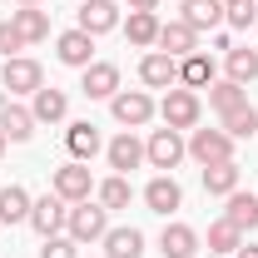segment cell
Segmentation results:
<instances>
[{
	"label": "cell",
	"instance_id": "cell-11",
	"mask_svg": "<svg viewBox=\"0 0 258 258\" xmlns=\"http://www.w3.org/2000/svg\"><path fill=\"white\" fill-rule=\"evenodd\" d=\"M55 55H60V64H70V70L95 64V35H85L80 25H75V30H64L60 40H55Z\"/></svg>",
	"mask_w": 258,
	"mask_h": 258
},
{
	"label": "cell",
	"instance_id": "cell-1",
	"mask_svg": "<svg viewBox=\"0 0 258 258\" xmlns=\"http://www.w3.org/2000/svg\"><path fill=\"white\" fill-rule=\"evenodd\" d=\"M64 233L75 238V243H99L104 233H109V209L104 204H75L70 209V219H64Z\"/></svg>",
	"mask_w": 258,
	"mask_h": 258
},
{
	"label": "cell",
	"instance_id": "cell-6",
	"mask_svg": "<svg viewBox=\"0 0 258 258\" xmlns=\"http://www.w3.org/2000/svg\"><path fill=\"white\" fill-rule=\"evenodd\" d=\"M0 85H5L10 95H35V90L45 85V70H40V60H30V55H15V60H5V70H0Z\"/></svg>",
	"mask_w": 258,
	"mask_h": 258
},
{
	"label": "cell",
	"instance_id": "cell-2",
	"mask_svg": "<svg viewBox=\"0 0 258 258\" xmlns=\"http://www.w3.org/2000/svg\"><path fill=\"white\" fill-rule=\"evenodd\" d=\"M64 219H70V204H64L55 189L40 194V199H30V219H25V224H30L40 238H55V233L64 228Z\"/></svg>",
	"mask_w": 258,
	"mask_h": 258
},
{
	"label": "cell",
	"instance_id": "cell-28",
	"mask_svg": "<svg viewBox=\"0 0 258 258\" xmlns=\"http://www.w3.org/2000/svg\"><path fill=\"white\" fill-rule=\"evenodd\" d=\"M238 248H243V233H238V228L228 224V219H214V224H209V253H238Z\"/></svg>",
	"mask_w": 258,
	"mask_h": 258
},
{
	"label": "cell",
	"instance_id": "cell-8",
	"mask_svg": "<svg viewBox=\"0 0 258 258\" xmlns=\"http://www.w3.org/2000/svg\"><path fill=\"white\" fill-rule=\"evenodd\" d=\"M80 90H85V99H114L119 95V64L109 60H95L80 70Z\"/></svg>",
	"mask_w": 258,
	"mask_h": 258
},
{
	"label": "cell",
	"instance_id": "cell-19",
	"mask_svg": "<svg viewBox=\"0 0 258 258\" xmlns=\"http://www.w3.org/2000/svg\"><path fill=\"white\" fill-rule=\"evenodd\" d=\"M224 219L238 233H253L258 228V194H243V189H233L228 194V209H224Z\"/></svg>",
	"mask_w": 258,
	"mask_h": 258
},
{
	"label": "cell",
	"instance_id": "cell-34",
	"mask_svg": "<svg viewBox=\"0 0 258 258\" xmlns=\"http://www.w3.org/2000/svg\"><path fill=\"white\" fill-rule=\"evenodd\" d=\"M40 258H80V243H75L70 233H55V238H45Z\"/></svg>",
	"mask_w": 258,
	"mask_h": 258
},
{
	"label": "cell",
	"instance_id": "cell-33",
	"mask_svg": "<svg viewBox=\"0 0 258 258\" xmlns=\"http://www.w3.org/2000/svg\"><path fill=\"white\" fill-rule=\"evenodd\" d=\"M224 20L233 25V30H248V25L258 20V0H233V5L224 10Z\"/></svg>",
	"mask_w": 258,
	"mask_h": 258
},
{
	"label": "cell",
	"instance_id": "cell-41",
	"mask_svg": "<svg viewBox=\"0 0 258 258\" xmlns=\"http://www.w3.org/2000/svg\"><path fill=\"white\" fill-rule=\"evenodd\" d=\"M224 5H233V0H224Z\"/></svg>",
	"mask_w": 258,
	"mask_h": 258
},
{
	"label": "cell",
	"instance_id": "cell-18",
	"mask_svg": "<svg viewBox=\"0 0 258 258\" xmlns=\"http://www.w3.org/2000/svg\"><path fill=\"white\" fill-rule=\"evenodd\" d=\"M35 124H60L64 114H70V95H64V90H55V85H50V90H45V85H40V90H35Z\"/></svg>",
	"mask_w": 258,
	"mask_h": 258
},
{
	"label": "cell",
	"instance_id": "cell-32",
	"mask_svg": "<svg viewBox=\"0 0 258 258\" xmlns=\"http://www.w3.org/2000/svg\"><path fill=\"white\" fill-rule=\"evenodd\" d=\"M95 194H99V204H104V209H124L129 199H134V189H129V179H124V174H109V179H104Z\"/></svg>",
	"mask_w": 258,
	"mask_h": 258
},
{
	"label": "cell",
	"instance_id": "cell-10",
	"mask_svg": "<svg viewBox=\"0 0 258 258\" xmlns=\"http://www.w3.org/2000/svg\"><path fill=\"white\" fill-rule=\"evenodd\" d=\"M139 80H144L149 90H174V85H179V60L164 55V50H149V55L139 60Z\"/></svg>",
	"mask_w": 258,
	"mask_h": 258
},
{
	"label": "cell",
	"instance_id": "cell-13",
	"mask_svg": "<svg viewBox=\"0 0 258 258\" xmlns=\"http://www.w3.org/2000/svg\"><path fill=\"white\" fill-rule=\"evenodd\" d=\"M159 50H164V55H174V60H184V55L199 50V30L184 25V20H169V25H159Z\"/></svg>",
	"mask_w": 258,
	"mask_h": 258
},
{
	"label": "cell",
	"instance_id": "cell-26",
	"mask_svg": "<svg viewBox=\"0 0 258 258\" xmlns=\"http://www.w3.org/2000/svg\"><path fill=\"white\" fill-rule=\"evenodd\" d=\"M30 219V194L20 184H5L0 189V224H25Z\"/></svg>",
	"mask_w": 258,
	"mask_h": 258
},
{
	"label": "cell",
	"instance_id": "cell-31",
	"mask_svg": "<svg viewBox=\"0 0 258 258\" xmlns=\"http://www.w3.org/2000/svg\"><path fill=\"white\" fill-rule=\"evenodd\" d=\"M253 129H258V109H253V104H238V109L224 114V134H228V139H248Z\"/></svg>",
	"mask_w": 258,
	"mask_h": 258
},
{
	"label": "cell",
	"instance_id": "cell-23",
	"mask_svg": "<svg viewBox=\"0 0 258 258\" xmlns=\"http://www.w3.org/2000/svg\"><path fill=\"white\" fill-rule=\"evenodd\" d=\"M99 243H104L109 258H144V233L139 228H109Z\"/></svg>",
	"mask_w": 258,
	"mask_h": 258
},
{
	"label": "cell",
	"instance_id": "cell-21",
	"mask_svg": "<svg viewBox=\"0 0 258 258\" xmlns=\"http://www.w3.org/2000/svg\"><path fill=\"white\" fill-rule=\"evenodd\" d=\"M64 149H70V159H95L99 154V129L90 124V119H80V124H70L64 129Z\"/></svg>",
	"mask_w": 258,
	"mask_h": 258
},
{
	"label": "cell",
	"instance_id": "cell-5",
	"mask_svg": "<svg viewBox=\"0 0 258 258\" xmlns=\"http://www.w3.org/2000/svg\"><path fill=\"white\" fill-rule=\"evenodd\" d=\"M50 189L60 194L64 204H85L90 199V189H95V179H90V164H80V159H70L55 169V179H50Z\"/></svg>",
	"mask_w": 258,
	"mask_h": 258
},
{
	"label": "cell",
	"instance_id": "cell-30",
	"mask_svg": "<svg viewBox=\"0 0 258 258\" xmlns=\"http://www.w3.org/2000/svg\"><path fill=\"white\" fill-rule=\"evenodd\" d=\"M228 80L233 85H253L258 80V50H228Z\"/></svg>",
	"mask_w": 258,
	"mask_h": 258
},
{
	"label": "cell",
	"instance_id": "cell-22",
	"mask_svg": "<svg viewBox=\"0 0 258 258\" xmlns=\"http://www.w3.org/2000/svg\"><path fill=\"white\" fill-rule=\"evenodd\" d=\"M179 85H184V90H209V85H214V60H209L204 50L184 55V60H179Z\"/></svg>",
	"mask_w": 258,
	"mask_h": 258
},
{
	"label": "cell",
	"instance_id": "cell-25",
	"mask_svg": "<svg viewBox=\"0 0 258 258\" xmlns=\"http://www.w3.org/2000/svg\"><path fill=\"white\" fill-rule=\"evenodd\" d=\"M129 45H139V50H149V45H159V15L154 10H129Z\"/></svg>",
	"mask_w": 258,
	"mask_h": 258
},
{
	"label": "cell",
	"instance_id": "cell-3",
	"mask_svg": "<svg viewBox=\"0 0 258 258\" xmlns=\"http://www.w3.org/2000/svg\"><path fill=\"white\" fill-rule=\"evenodd\" d=\"M159 114H164V124H169V129H179V134H184V129L199 124L204 104H199V95H194V90H184V85H179V90H169V95H164Z\"/></svg>",
	"mask_w": 258,
	"mask_h": 258
},
{
	"label": "cell",
	"instance_id": "cell-29",
	"mask_svg": "<svg viewBox=\"0 0 258 258\" xmlns=\"http://www.w3.org/2000/svg\"><path fill=\"white\" fill-rule=\"evenodd\" d=\"M209 104H214L219 114H228V109L248 104V90H243V85H233V80H214V85H209Z\"/></svg>",
	"mask_w": 258,
	"mask_h": 258
},
{
	"label": "cell",
	"instance_id": "cell-9",
	"mask_svg": "<svg viewBox=\"0 0 258 258\" xmlns=\"http://www.w3.org/2000/svg\"><path fill=\"white\" fill-rule=\"evenodd\" d=\"M109 109H114V119L124 129H139V124L154 119V99L144 95V90H119V95L109 99Z\"/></svg>",
	"mask_w": 258,
	"mask_h": 258
},
{
	"label": "cell",
	"instance_id": "cell-4",
	"mask_svg": "<svg viewBox=\"0 0 258 258\" xmlns=\"http://www.w3.org/2000/svg\"><path fill=\"white\" fill-rule=\"evenodd\" d=\"M189 154V144H184V134L179 129H154L149 134V144H144V159L154 164V169H179V159Z\"/></svg>",
	"mask_w": 258,
	"mask_h": 258
},
{
	"label": "cell",
	"instance_id": "cell-38",
	"mask_svg": "<svg viewBox=\"0 0 258 258\" xmlns=\"http://www.w3.org/2000/svg\"><path fill=\"white\" fill-rule=\"evenodd\" d=\"M5 144H10V139H5V134H0V154H5Z\"/></svg>",
	"mask_w": 258,
	"mask_h": 258
},
{
	"label": "cell",
	"instance_id": "cell-14",
	"mask_svg": "<svg viewBox=\"0 0 258 258\" xmlns=\"http://www.w3.org/2000/svg\"><path fill=\"white\" fill-rule=\"evenodd\" d=\"M0 134H5L10 144H25V139L35 134V114L25 109V104L5 99V104H0Z\"/></svg>",
	"mask_w": 258,
	"mask_h": 258
},
{
	"label": "cell",
	"instance_id": "cell-20",
	"mask_svg": "<svg viewBox=\"0 0 258 258\" xmlns=\"http://www.w3.org/2000/svg\"><path fill=\"white\" fill-rule=\"evenodd\" d=\"M159 248H164V258H194L199 253V233H194L189 224H164Z\"/></svg>",
	"mask_w": 258,
	"mask_h": 258
},
{
	"label": "cell",
	"instance_id": "cell-37",
	"mask_svg": "<svg viewBox=\"0 0 258 258\" xmlns=\"http://www.w3.org/2000/svg\"><path fill=\"white\" fill-rule=\"evenodd\" d=\"M233 258H258V243H243V248H238Z\"/></svg>",
	"mask_w": 258,
	"mask_h": 258
},
{
	"label": "cell",
	"instance_id": "cell-36",
	"mask_svg": "<svg viewBox=\"0 0 258 258\" xmlns=\"http://www.w3.org/2000/svg\"><path fill=\"white\" fill-rule=\"evenodd\" d=\"M129 10H154V5H159V0H124Z\"/></svg>",
	"mask_w": 258,
	"mask_h": 258
},
{
	"label": "cell",
	"instance_id": "cell-15",
	"mask_svg": "<svg viewBox=\"0 0 258 258\" xmlns=\"http://www.w3.org/2000/svg\"><path fill=\"white\" fill-rule=\"evenodd\" d=\"M10 25L20 30V40H25V45L50 40V15H45L40 5H20V10H10Z\"/></svg>",
	"mask_w": 258,
	"mask_h": 258
},
{
	"label": "cell",
	"instance_id": "cell-24",
	"mask_svg": "<svg viewBox=\"0 0 258 258\" xmlns=\"http://www.w3.org/2000/svg\"><path fill=\"white\" fill-rule=\"evenodd\" d=\"M224 0H184V25L194 30H214V25H224Z\"/></svg>",
	"mask_w": 258,
	"mask_h": 258
},
{
	"label": "cell",
	"instance_id": "cell-16",
	"mask_svg": "<svg viewBox=\"0 0 258 258\" xmlns=\"http://www.w3.org/2000/svg\"><path fill=\"white\" fill-rule=\"evenodd\" d=\"M104 159H109V169H114V174H129V169H139V164H144V144H139V139L124 129L119 139H109Z\"/></svg>",
	"mask_w": 258,
	"mask_h": 258
},
{
	"label": "cell",
	"instance_id": "cell-17",
	"mask_svg": "<svg viewBox=\"0 0 258 258\" xmlns=\"http://www.w3.org/2000/svg\"><path fill=\"white\" fill-rule=\"evenodd\" d=\"M144 204H149L154 214H164V219H169V214L184 204V189L174 184V174H159V179H149V189H144Z\"/></svg>",
	"mask_w": 258,
	"mask_h": 258
},
{
	"label": "cell",
	"instance_id": "cell-7",
	"mask_svg": "<svg viewBox=\"0 0 258 258\" xmlns=\"http://www.w3.org/2000/svg\"><path fill=\"white\" fill-rule=\"evenodd\" d=\"M189 154L204 169L209 164H224V159H233V139H228L224 129H189Z\"/></svg>",
	"mask_w": 258,
	"mask_h": 258
},
{
	"label": "cell",
	"instance_id": "cell-35",
	"mask_svg": "<svg viewBox=\"0 0 258 258\" xmlns=\"http://www.w3.org/2000/svg\"><path fill=\"white\" fill-rule=\"evenodd\" d=\"M15 50H25V40H20V30H15L10 20H0V55L15 60Z\"/></svg>",
	"mask_w": 258,
	"mask_h": 258
},
{
	"label": "cell",
	"instance_id": "cell-12",
	"mask_svg": "<svg viewBox=\"0 0 258 258\" xmlns=\"http://www.w3.org/2000/svg\"><path fill=\"white\" fill-rule=\"evenodd\" d=\"M80 30L85 35L119 30V5H114V0H85V5H80Z\"/></svg>",
	"mask_w": 258,
	"mask_h": 258
},
{
	"label": "cell",
	"instance_id": "cell-39",
	"mask_svg": "<svg viewBox=\"0 0 258 258\" xmlns=\"http://www.w3.org/2000/svg\"><path fill=\"white\" fill-rule=\"evenodd\" d=\"M20 5H40V0H20Z\"/></svg>",
	"mask_w": 258,
	"mask_h": 258
},
{
	"label": "cell",
	"instance_id": "cell-40",
	"mask_svg": "<svg viewBox=\"0 0 258 258\" xmlns=\"http://www.w3.org/2000/svg\"><path fill=\"white\" fill-rule=\"evenodd\" d=\"M209 258H224V253H209Z\"/></svg>",
	"mask_w": 258,
	"mask_h": 258
},
{
	"label": "cell",
	"instance_id": "cell-27",
	"mask_svg": "<svg viewBox=\"0 0 258 258\" xmlns=\"http://www.w3.org/2000/svg\"><path fill=\"white\" fill-rule=\"evenodd\" d=\"M204 189H209V194H219V199H228V194L238 189V164H233V159L209 164V169H204Z\"/></svg>",
	"mask_w": 258,
	"mask_h": 258
}]
</instances>
